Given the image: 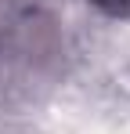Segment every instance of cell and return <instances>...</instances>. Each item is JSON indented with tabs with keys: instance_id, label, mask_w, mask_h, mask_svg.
<instances>
[{
	"instance_id": "7a4b0ae2",
	"label": "cell",
	"mask_w": 130,
	"mask_h": 134,
	"mask_svg": "<svg viewBox=\"0 0 130 134\" xmlns=\"http://www.w3.org/2000/svg\"><path fill=\"white\" fill-rule=\"evenodd\" d=\"M90 4L112 18H130V0H90Z\"/></svg>"
},
{
	"instance_id": "6da1fadb",
	"label": "cell",
	"mask_w": 130,
	"mask_h": 134,
	"mask_svg": "<svg viewBox=\"0 0 130 134\" xmlns=\"http://www.w3.org/2000/svg\"><path fill=\"white\" fill-rule=\"evenodd\" d=\"M25 7H18V0H0V44L7 40V33H11V25L18 18Z\"/></svg>"
}]
</instances>
